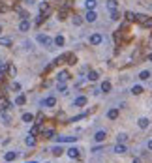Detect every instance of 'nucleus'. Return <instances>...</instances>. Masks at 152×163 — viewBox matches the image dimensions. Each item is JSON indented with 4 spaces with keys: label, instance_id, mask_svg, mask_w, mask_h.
<instances>
[{
    "label": "nucleus",
    "instance_id": "1",
    "mask_svg": "<svg viewBox=\"0 0 152 163\" xmlns=\"http://www.w3.org/2000/svg\"><path fill=\"white\" fill-rule=\"evenodd\" d=\"M36 43L43 45V47H47V49L54 47V43H53V38H51V36H47V34H38V36H36Z\"/></svg>",
    "mask_w": 152,
    "mask_h": 163
},
{
    "label": "nucleus",
    "instance_id": "2",
    "mask_svg": "<svg viewBox=\"0 0 152 163\" xmlns=\"http://www.w3.org/2000/svg\"><path fill=\"white\" fill-rule=\"evenodd\" d=\"M49 10H51V4H49V0H41V2L38 4V11H39V15L47 17V13H49Z\"/></svg>",
    "mask_w": 152,
    "mask_h": 163
},
{
    "label": "nucleus",
    "instance_id": "3",
    "mask_svg": "<svg viewBox=\"0 0 152 163\" xmlns=\"http://www.w3.org/2000/svg\"><path fill=\"white\" fill-rule=\"evenodd\" d=\"M39 105H41V107L51 109V107H54V105H57V98H54V96H47V98H43V100L39 101Z\"/></svg>",
    "mask_w": 152,
    "mask_h": 163
},
{
    "label": "nucleus",
    "instance_id": "4",
    "mask_svg": "<svg viewBox=\"0 0 152 163\" xmlns=\"http://www.w3.org/2000/svg\"><path fill=\"white\" fill-rule=\"evenodd\" d=\"M85 21L86 23H96V21H98V11L96 10H86L85 11Z\"/></svg>",
    "mask_w": 152,
    "mask_h": 163
},
{
    "label": "nucleus",
    "instance_id": "5",
    "mask_svg": "<svg viewBox=\"0 0 152 163\" xmlns=\"http://www.w3.org/2000/svg\"><path fill=\"white\" fill-rule=\"evenodd\" d=\"M88 41H90V45H101L103 43V36H101L100 32H94V34H90Z\"/></svg>",
    "mask_w": 152,
    "mask_h": 163
},
{
    "label": "nucleus",
    "instance_id": "6",
    "mask_svg": "<svg viewBox=\"0 0 152 163\" xmlns=\"http://www.w3.org/2000/svg\"><path fill=\"white\" fill-rule=\"evenodd\" d=\"M30 26H32V23H30V19H21L19 21V32H28L30 30Z\"/></svg>",
    "mask_w": 152,
    "mask_h": 163
},
{
    "label": "nucleus",
    "instance_id": "7",
    "mask_svg": "<svg viewBox=\"0 0 152 163\" xmlns=\"http://www.w3.org/2000/svg\"><path fill=\"white\" fill-rule=\"evenodd\" d=\"M57 81H58V83H68V81H70V71H66V69L58 71V73H57Z\"/></svg>",
    "mask_w": 152,
    "mask_h": 163
},
{
    "label": "nucleus",
    "instance_id": "8",
    "mask_svg": "<svg viewBox=\"0 0 152 163\" xmlns=\"http://www.w3.org/2000/svg\"><path fill=\"white\" fill-rule=\"evenodd\" d=\"M53 43H54V47H64L66 45V38L62 36V34H57V36L53 38Z\"/></svg>",
    "mask_w": 152,
    "mask_h": 163
},
{
    "label": "nucleus",
    "instance_id": "9",
    "mask_svg": "<svg viewBox=\"0 0 152 163\" xmlns=\"http://www.w3.org/2000/svg\"><path fill=\"white\" fill-rule=\"evenodd\" d=\"M86 96H77V98H75V100H73V107H85V105H86Z\"/></svg>",
    "mask_w": 152,
    "mask_h": 163
},
{
    "label": "nucleus",
    "instance_id": "10",
    "mask_svg": "<svg viewBox=\"0 0 152 163\" xmlns=\"http://www.w3.org/2000/svg\"><path fill=\"white\" fill-rule=\"evenodd\" d=\"M137 126L141 127V130H148V126H150V120L147 116H141V118H137Z\"/></svg>",
    "mask_w": 152,
    "mask_h": 163
},
{
    "label": "nucleus",
    "instance_id": "11",
    "mask_svg": "<svg viewBox=\"0 0 152 163\" xmlns=\"http://www.w3.org/2000/svg\"><path fill=\"white\" fill-rule=\"evenodd\" d=\"M66 154H68V158L75 159V158H79V148H77V146H70V148L66 150Z\"/></svg>",
    "mask_w": 152,
    "mask_h": 163
},
{
    "label": "nucleus",
    "instance_id": "12",
    "mask_svg": "<svg viewBox=\"0 0 152 163\" xmlns=\"http://www.w3.org/2000/svg\"><path fill=\"white\" fill-rule=\"evenodd\" d=\"M105 139H107V133L103 131V130H98V131H96V135H94V141H96V143H103Z\"/></svg>",
    "mask_w": 152,
    "mask_h": 163
},
{
    "label": "nucleus",
    "instance_id": "13",
    "mask_svg": "<svg viewBox=\"0 0 152 163\" xmlns=\"http://www.w3.org/2000/svg\"><path fill=\"white\" fill-rule=\"evenodd\" d=\"M113 152H115V154H126V152H128V146H126V144L116 143V144L113 146Z\"/></svg>",
    "mask_w": 152,
    "mask_h": 163
},
{
    "label": "nucleus",
    "instance_id": "14",
    "mask_svg": "<svg viewBox=\"0 0 152 163\" xmlns=\"http://www.w3.org/2000/svg\"><path fill=\"white\" fill-rule=\"evenodd\" d=\"M25 144L28 146V148L36 146V135H32V133H28V135H26V139H25Z\"/></svg>",
    "mask_w": 152,
    "mask_h": 163
},
{
    "label": "nucleus",
    "instance_id": "15",
    "mask_svg": "<svg viewBox=\"0 0 152 163\" xmlns=\"http://www.w3.org/2000/svg\"><path fill=\"white\" fill-rule=\"evenodd\" d=\"M0 45H2V47H11L13 45V39L10 36H0Z\"/></svg>",
    "mask_w": 152,
    "mask_h": 163
},
{
    "label": "nucleus",
    "instance_id": "16",
    "mask_svg": "<svg viewBox=\"0 0 152 163\" xmlns=\"http://www.w3.org/2000/svg\"><path fill=\"white\" fill-rule=\"evenodd\" d=\"M100 92H103V94L111 92V81H103V83L100 84Z\"/></svg>",
    "mask_w": 152,
    "mask_h": 163
},
{
    "label": "nucleus",
    "instance_id": "17",
    "mask_svg": "<svg viewBox=\"0 0 152 163\" xmlns=\"http://www.w3.org/2000/svg\"><path fill=\"white\" fill-rule=\"evenodd\" d=\"M13 159H17V152H13V150H10V152H6L4 154V161H13Z\"/></svg>",
    "mask_w": 152,
    "mask_h": 163
},
{
    "label": "nucleus",
    "instance_id": "18",
    "mask_svg": "<svg viewBox=\"0 0 152 163\" xmlns=\"http://www.w3.org/2000/svg\"><path fill=\"white\" fill-rule=\"evenodd\" d=\"M0 118H2L4 124H10L11 122V116L8 115V111H2V109H0Z\"/></svg>",
    "mask_w": 152,
    "mask_h": 163
},
{
    "label": "nucleus",
    "instance_id": "19",
    "mask_svg": "<svg viewBox=\"0 0 152 163\" xmlns=\"http://www.w3.org/2000/svg\"><path fill=\"white\" fill-rule=\"evenodd\" d=\"M21 120H23L25 124H30V122H34V115L32 112H25V115L21 116Z\"/></svg>",
    "mask_w": 152,
    "mask_h": 163
},
{
    "label": "nucleus",
    "instance_id": "20",
    "mask_svg": "<svg viewBox=\"0 0 152 163\" xmlns=\"http://www.w3.org/2000/svg\"><path fill=\"white\" fill-rule=\"evenodd\" d=\"M107 118L109 120H116L118 118V109H109L107 111Z\"/></svg>",
    "mask_w": 152,
    "mask_h": 163
},
{
    "label": "nucleus",
    "instance_id": "21",
    "mask_svg": "<svg viewBox=\"0 0 152 163\" xmlns=\"http://www.w3.org/2000/svg\"><path fill=\"white\" fill-rule=\"evenodd\" d=\"M57 141H58V143H75V141H77V137H75V135H70V137H58Z\"/></svg>",
    "mask_w": 152,
    "mask_h": 163
},
{
    "label": "nucleus",
    "instance_id": "22",
    "mask_svg": "<svg viewBox=\"0 0 152 163\" xmlns=\"http://www.w3.org/2000/svg\"><path fill=\"white\" fill-rule=\"evenodd\" d=\"M98 6V0H85V8L86 10H96Z\"/></svg>",
    "mask_w": 152,
    "mask_h": 163
},
{
    "label": "nucleus",
    "instance_id": "23",
    "mask_svg": "<svg viewBox=\"0 0 152 163\" xmlns=\"http://www.w3.org/2000/svg\"><path fill=\"white\" fill-rule=\"evenodd\" d=\"M105 6H107V10H109V11H113V10L118 8V2H116V0H107Z\"/></svg>",
    "mask_w": 152,
    "mask_h": 163
},
{
    "label": "nucleus",
    "instance_id": "24",
    "mask_svg": "<svg viewBox=\"0 0 152 163\" xmlns=\"http://www.w3.org/2000/svg\"><path fill=\"white\" fill-rule=\"evenodd\" d=\"M116 143L126 144V143H128V133H118V137H116Z\"/></svg>",
    "mask_w": 152,
    "mask_h": 163
},
{
    "label": "nucleus",
    "instance_id": "25",
    "mask_svg": "<svg viewBox=\"0 0 152 163\" xmlns=\"http://www.w3.org/2000/svg\"><path fill=\"white\" fill-rule=\"evenodd\" d=\"M25 103H26V96L25 94H19L15 98V105H19V107H21V105H25Z\"/></svg>",
    "mask_w": 152,
    "mask_h": 163
},
{
    "label": "nucleus",
    "instance_id": "26",
    "mask_svg": "<svg viewBox=\"0 0 152 163\" xmlns=\"http://www.w3.org/2000/svg\"><path fill=\"white\" fill-rule=\"evenodd\" d=\"M132 94H133V96L143 94V86H141V84H133V86H132Z\"/></svg>",
    "mask_w": 152,
    "mask_h": 163
},
{
    "label": "nucleus",
    "instance_id": "27",
    "mask_svg": "<svg viewBox=\"0 0 152 163\" xmlns=\"http://www.w3.org/2000/svg\"><path fill=\"white\" fill-rule=\"evenodd\" d=\"M57 90L60 92V94H66V92H68V84L66 83H58L57 84Z\"/></svg>",
    "mask_w": 152,
    "mask_h": 163
},
{
    "label": "nucleus",
    "instance_id": "28",
    "mask_svg": "<svg viewBox=\"0 0 152 163\" xmlns=\"http://www.w3.org/2000/svg\"><path fill=\"white\" fill-rule=\"evenodd\" d=\"M43 137L53 139V137H54V130H53V127H47V130H43Z\"/></svg>",
    "mask_w": 152,
    "mask_h": 163
},
{
    "label": "nucleus",
    "instance_id": "29",
    "mask_svg": "<svg viewBox=\"0 0 152 163\" xmlns=\"http://www.w3.org/2000/svg\"><path fill=\"white\" fill-rule=\"evenodd\" d=\"M100 79V73L98 71H94V69H92V71H88V81H98Z\"/></svg>",
    "mask_w": 152,
    "mask_h": 163
},
{
    "label": "nucleus",
    "instance_id": "30",
    "mask_svg": "<svg viewBox=\"0 0 152 163\" xmlns=\"http://www.w3.org/2000/svg\"><path fill=\"white\" fill-rule=\"evenodd\" d=\"M109 17H111V21H118V19H120V13H118V10L109 11Z\"/></svg>",
    "mask_w": 152,
    "mask_h": 163
},
{
    "label": "nucleus",
    "instance_id": "31",
    "mask_svg": "<svg viewBox=\"0 0 152 163\" xmlns=\"http://www.w3.org/2000/svg\"><path fill=\"white\" fill-rule=\"evenodd\" d=\"M148 77H150V71H148V69H143V71L139 73V79H143V81H147Z\"/></svg>",
    "mask_w": 152,
    "mask_h": 163
},
{
    "label": "nucleus",
    "instance_id": "32",
    "mask_svg": "<svg viewBox=\"0 0 152 163\" xmlns=\"http://www.w3.org/2000/svg\"><path fill=\"white\" fill-rule=\"evenodd\" d=\"M51 152H53L54 156H62V154H64V148H62V146H54Z\"/></svg>",
    "mask_w": 152,
    "mask_h": 163
},
{
    "label": "nucleus",
    "instance_id": "33",
    "mask_svg": "<svg viewBox=\"0 0 152 163\" xmlns=\"http://www.w3.org/2000/svg\"><path fill=\"white\" fill-rule=\"evenodd\" d=\"M17 13H19V17H21V19H28V17H30V15H28V11H26V10H19Z\"/></svg>",
    "mask_w": 152,
    "mask_h": 163
},
{
    "label": "nucleus",
    "instance_id": "34",
    "mask_svg": "<svg viewBox=\"0 0 152 163\" xmlns=\"http://www.w3.org/2000/svg\"><path fill=\"white\" fill-rule=\"evenodd\" d=\"M21 88H23V86H21V83H17V81L11 84V90H13V92H21Z\"/></svg>",
    "mask_w": 152,
    "mask_h": 163
},
{
    "label": "nucleus",
    "instance_id": "35",
    "mask_svg": "<svg viewBox=\"0 0 152 163\" xmlns=\"http://www.w3.org/2000/svg\"><path fill=\"white\" fill-rule=\"evenodd\" d=\"M6 68H8V62L0 58V71H6Z\"/></svg>",
    "mask_w": 152,
    "mask_h": 163
},
{
    "label": "nucleus",
    "instance_id": "36",
    "mask_svg": "<svg viewBox=\"0 0 152 163\" xmlns=\"http://www.w3.org/2000/svg\"><path fill=\"white\" fill-rule=\"evenodd\" d=\"M39 131V122L36 124V126H32V130H30V133H32V135H36V133Z\"/></svg>",
    "mask_w": 152,
    "mask_h": 163
},
{
    "label": "nucleus",
    "instance_id": "37",
    "mask_svg": "<svg viewBox=\"0 0 152 163\" xmlns=\"http://www.w3.org/2000/svg\"><path fill=\"white\" fill-rule=\"evenodd\" d=\"M81 23H83V17L75 15V17H73V25H81Z\"/></svg>",
    "mask_w": 152,
    "mask_h": 163
},
{
    "label": "nucleus",
    "instance_id": "38",
    "mask_svg": "<svg viewBox=\"0 0 152 163\" xmlns=\"http://www.w3.org/2000/svg\"><path fill=\"white\" fill-rule=\"evenodd\" d=\"M135 15H137V13H133V11H128V13H126V17H128L130 21H133V19H135Z\"/></svg>",
    "mask_w": 152,
    "mask_h": 163
},
{
    "label": "nucleus",
    "instance_id": "39",
    "mask_svg": "<svg viewBox=\"0 0 152 163\" xmlns=\"http://www.w3.org/2000/svg\"><path fill=\"white\" fill-rule=\"evenodd\" d=\"M83 118H85V115H79V116H73L70 122H79V120H83Z\"/></svg>",
    "mask_w": 152,
    "mask_h": 163
},
{
    "label": "nucleus",
    "instance_id": "40",
    "mask_svg": "<svg viewBox=\"0 0 152 163\" xmlns=\"http://www.w3.org/2000/svg\"><path fill=\"white\" fill-rule=\"evenodd\" d=\"M8 69H10V75H15V73H17V69H15V66H10Z\"/></svg>",
    "mask_w": 152,
    "mask_h": 163
},
{
    "label": "nucleus",
    "instance_id": "41",
    "mask_svg": "<svg viewBox=\"0 0 152 163\" xmlns=\"http://www.w3.org/2000/svg\"><path fill=\"white\" fill-rule=\"evenodd\" d=\"M147 148H148V150H152V139H150L148 143H147Z\"/></svg>",
    "mask_w": 152,
    "mask_h": 163
},
{
    "label": "nucleus",
    "instance_id": "42",
    "mask_svg": "<svg viewBox=\"0 0 152 163\" xmlns=\"http://www.w3.org/2000/svg\"><path fill=\"white\" fill-rule=\"evenodd\" d=\"M2 34H4V26L0 25V36H2Z\"/></svg>",
    "mask_w": 152,
    "mask_h": 163
},
{
    "label": "nucleus",
    "instance_id": "43",
    "mask_svg": "<svg viewBox=\"0 0 152 163\" xmlns=\"http://www.w3.org/2000/svg\"><path fill=\"white\" fill-rule=\"evenodd\" d=\"M147 58H148V62H152V53H150V54L147 56Z\"/></svg>",
    "mask_w": 152,
    "mask_h": 163
},
{
    "label": "nucleus",
    "instance_id": "44",
    "mask_svg": "<svg viewBox=\"0 0 152 163\" xmlns=\"http://www.w3.org/2000/svg\"><path fill=\"white\" fill-rule=\"evenodd\" d=\"M133 163H139V159H133Z\"/></svg>",
    "mask_w": 152,
    "mask_h": 163
},
{
    "label": "nucleus",
    "instance_id": "45",
    "mask_svg": "<svg viewBox=\"0 0 152 163\" xmlns=\"http://www.w3.org/2000/svg\"><path fill=\"white\" fill-rule=\"evenodd\" d=\"M28 163H38V161H28Z\"/></svg>",
    "mask_w": 152,
    "mask_h": 163
},
{
    "label": "nucleus",
    "instance_id": "46",
    "mask_svg": "<svg viewBox=\"0 0 152 163\" xmlns=\"http://www.w3.org/2000/svg\"><path fill=\"white\" fill-rule=\"evenodd\" d=\"M0 2H2V0H0Z\"/></svg>",
    "mask_w": 152,
    "mask_h": 163
}]
</instances>
